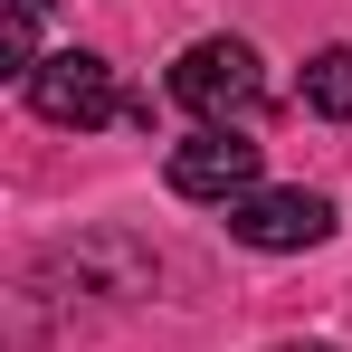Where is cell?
Masks as SVG:
<instances>
[{
	"instance_id": "1",
	"label": "cell",
	"mask_w": 352,
	"mask_h": 352,
	"mask_svg": "<svg viewBox=\"0 0 352 352\" xmlns=\"http://www.w3.org/2000/svg\"><path fill=\"white\" fill-rule=\"evenodd\" d=\"M172 96H181L200 124H238V115H257V96H267L257 48H248V38H200V48H181Z\"/></svg>"
},
{
	"instance_id": "2",
	"label": "cell",
	"mask_w": 352,
	"mask_h": 352,
	"mask_svg": "<svg viewBox=\"0 0 352 352\" xmlns=\"http://www.w3.org/2000/svg\"><path fill=\"white\" fill-rule=\"evenodd\" d=\"M172 190L181 200H248L257 190V143L238 133V124H200L190 143H172Z\"/></svg>"
},
{
	"instance_id": "3",
	"label": "cell",
	"mask_w": 352,
	"mask_h": 352,
	"mask_svg": "<svg viewBox=\"0 0 352 352\" xmlns=\"http://www.w3.org/2000/svg\"><path fill=\"white\" fill-rule=\"evenodd\" d=\"M229 238L267 248V257L324 248V238H333V200H324V190H248V200L229 210Z\"/></svg>"
},
{
	"instance_id": "4",
	"label": "cell",
	"mask_w": 352,
	"mask_h": 352,
	"mask_svg": "<svg viewBox=\"0 0 352 352\" xmlns=\"http://www.w3.org/2000/svg\"><path fill=\"white\" fill-rule=\"evenodd\" d=\"M29 105L48 124H105L115 115V67L96 58V48H58V58H38V76H29Z\"/></svg>"
},
{
	"instance_id": "5",
	"label": "cell",
	"mask_w": 352,
	"mask_h": 352,
	"mask_svg": "<svg viewBox=\"0 0 352 352\" xmlns=\"http://www.w3.org/2000/svg\"><path fill=\"white\" fill-rule=\"evenodd\" d=\"M305 105L333 115V124H352V48H324V58L305 67Z\"/></svg>"
},
{
	"instance_id": "6",
	"label": "cell",
	"mask_w": 352,
	"mask_h": 352,
	"mask_svg": "<svg viewBox=\"0 0 352 352\" xmlns=\"http://www.w3.org/2000/svg\"><path fill=\"white\" fill-rule=\"evenodd\" d=\"M286 352H324V343H286Z\"/></svg>"
}]
</instances>
